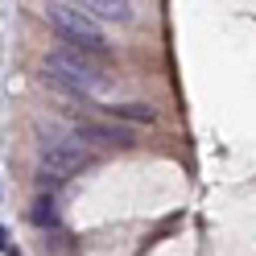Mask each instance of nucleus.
I'll return each instance as SVG.
<instances>
[{
    "label": "nucleus",
    "instance_id": "f03ea898",
    "mask_svg": "<svg viewBox=\"0 0 256 256\" xmlns=\"http://www.w3.org/2000/svg\"><path fill=\"white\" fill-rule=\"evenodd\" d=\"M46 78H50L54 87L70 91V95H104L112 87V78L95 66L91 58L74 54V50H54L46 54Z\"/></svg>",
    "mask_w": 256,
    "mask_h": 256
},
{
    "label": "nucleus",
    "instance_id": "423d86ee",
    "mask_svg": "<svg viewBox=\"0 0 256 256\" xmlns=\"http://www.w3.org/2000/svg\"><path fill=\"white\" fill-rule=\"evenodd\" d=\"M108 116H112V120H132V124H153L157 112L145 108V104H112Z\"/></svg>",
    "mask_w": 256,
    "mask_h": 256
},
{
    "label": "nucleus",
    "instance_id": "f257e3e1",
    "mask_svg": "<svg viewBox=\"0 0 256 256\" xmlns=\"http://www.w3.org/2000/svg\"><path fill=\"white\" fill-rule=\"evenodd\" d=\"M46 21L58 29V38L66 42L74 54H87V58H108L104 29L95 25V21H91L78 4H66V0H50V4H46Z\"/></svg>",
    "mask_w": 256,
    "mask_h": 256
},
{
    "label": "nucleus",
    "instance_id": "7ed1b4c3",
    "mask_svg": "<svg viewBox=\"0 0 256 256\" xmlns=\"http://www.w3.org/2000/svg\"><path fill=\"white\" fill-rule=\"evenodd\" d=\"M87 162H91V153L78 145V140H54V145H46V153H42V178L46 182H66Z\"/></svg>",
    "mask_w": 256,
    "mask_h": 256
},
{
    "label": "nucleus",
    "instance_id": "0eeeda50",
    "mask_svg": "<svg viewBox=\"0 0 256 256\" xmlns=\"http://www.w3.org/2000/svg\"><path fill=\"white\" fill-rule=\"evenodd\" d=\"M29 219H34L38 228H58V211H54V202H50V198H38V202H34V211H29Z\"/></svg>",
    "mask_w": 256,
    "mask_h": 256
},
{
    "label": "nucleus",
    "instance_id": "1a4fd4ad",
    "mask_svg": "<svg viewBox=\"0 0 256 256\" xmlns=\"http://www.w3.org/2000/svg\"><path fill=\"white\" fill-rule=\"evenodd\" d=\"M4 256H21V252H17V248H8V252H4Z\"/></svg>",
    "mask_w": 256,
    "mask_h": 256
},
{
    "label": "nucleus",
    "instance_id": "39448f33",
    "mask_svg": "<svg viewBox=\"0 0 256 256\" xmlns=\"http://www.w3.org/2000/svg\"><path fill=\"white\" fill-rule=\"evenodd\" d=\"M78 136H87V140H100V145H132V136H128L124 128H116V124H100V120H87V124H78Z\"/></svg>",
    "mask_w": 256,
    "mask_h": 256
},
{
    "label": "nucleus",
    "instance_id": "20e7f679",
    "mask_svg": "<svg viewBox=\"0 0 256 256\" xmlns=\"http://www.w3.org/2000/svg\"><path fill=\"white\" fill-rule=\"evenodd\" d=\"M91 21H128L132 17V4L128 0H83L78 4Z\"/></svg>",
    "mask_w": 256,
    "mask_h": 256
},
{
    "label": "nucleus",
    "instance_id": "6e6552de",
    "mask_svg": "<svg viewBox=\"0 0 256 256\" xmlns=\"http://www.w3.org/2000/svg\"><path fill=\"white\" fill-rule=\"evenodd\" d=\"M8 248H12V240H8V228L0 223V252H8Z\"/></svg>",
    "mask_w": 256,
    "mask_h": 256
}]
</instances>
